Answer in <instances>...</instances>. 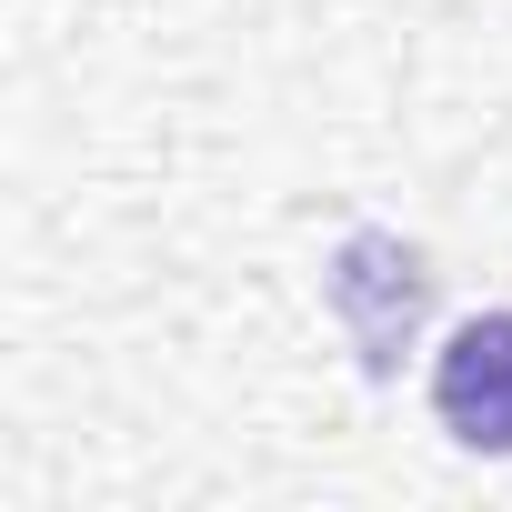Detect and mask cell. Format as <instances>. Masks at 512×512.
Returning a JSON list of instances; mask_svg holds the SVG:
<instances>
[{"label":"cell","mask_w":512,"mask_h":512,"mask_svg":"<svg viewBox=\"0 0 512 512\" xmlns=\"http://www.w3.org/2000/svg\"><path fill=\"white\" fill-rule=\"evenodd\" d=\"M432 412L462 452L512 462V312H482L432 352Z\"/></svg>","instance_id":"obj_2"},{"label":"cell","mask_w":512,"mask_h":512,"mask_svg":"<svg viewBox=\"0 0 512 512\" xmlns=\"http://www.w3.org/2000/svg\"><path fill=\"white\" fill-rule=\"evenodd\" d=\"M332 312L352 322L362 372L392 382L402 352H412V332H422V312H432V262L412 241H392V231H352L342 262H332Z\"/></svg>","instance_id":"obj_1"}]
</instances>
